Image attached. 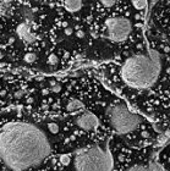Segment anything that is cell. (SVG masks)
I'll return each instance as SVG.
<instances>
[{
    "mask_svg": "<svg viewBox=\"0 0 170 171\" xmlns=\"http://www.w3.org/2000/svg\"><path fill=\"white\" fill-rule=\"evenodd\" d=\"M3 58V54H0V59H1Z\"/></svg>",
    "mask_w": 170,
    "mask_h": 171,
    "instance_id": "obj_23",
    "label": "cell"
},
{
    "mask_svg": "<svg viewBox=\"0 0 170 171\" xmlns=\"http://www.w3.org/2000/svg\"><path fill=\"white\" fill-rule=\"evenodd\" d=\"M63 5L69 12H77L82 9L83 3L80 1V0H68V1H64Z\"/></svg>",
    "mask_w": 170,
    "mask_h": 171,
    "instance_id": "obj_9",
    "label": "cell"
},
{
    "mask_svg": "<svg viewBox=\"0 0 170 171\" xmlns=\"http://www.w3.org/2000/svg\"><path fill=\"white\" fill-rule=\"evenodd\" d=\"M72 32H74V29L71 28V27H66L65 31H64V33H65L66 35H71V34H72Z\"/></svg>",
    "mask_w": 170,
    "mask_h": 171,
    "instance_id": "obj_21",
    "label": "cell"
},
{
    "mask_svg": "<svg viewBox=\"0 0 170 171\" xmlns=\"http://www.w3.org/2000/svg\"><path fill=\"white\" fill-rule=\"evenodd\" d=\"M125 171H165V169L157 161H151L147 165H133Z\"/></svg>",
    "mask_w": 170,
    "mask_h": 171,
    "instance_id": "obj_8",
    "label": "cell"
},
{
    "mask_svg": "<svg viewBox=\"0 0 170 171\" xmlns=\"http://www.w3.org/2000/svg\"><path fill=\"white\" fill-rule=\"evenodd\" d=\"M132 5H133V6H135L137 10H143V9L147 7L148 3L146 1V0H133Z\"/></svg>",
    "mask_w": 170,
    "mask_h": 171,
    "instance_id": "obj_13",
    "label": "cell"
},
{
    "mask_svg": "<svg viewBox=\"0 0 170 171\" xmlns=\"http://www.w3.org/2000/svg\"><path fill=\"white\" fill-rule=\"evenodd\" d=\"M100 4L105 7H111L116 4V1H114V0H103V1H100Z\"/></svg>",
    "mask_w": 170,
    "mask_h": 171,
    "instance_id": "obj_17",
    "label": "cell"
},
{
    "mask_svg": "<svg viewBox=\"0 0 170 171\" xmlns=\"http://www.w3.org/2000/svg\"><path fill=\"white\" fill-rule=\"evenodd\" d=\"M59 160H60L61 165H65V166H66V165H69V164H70L71 158H70V155H68V154H63V155H60Z\"/></svg>",
    "mask_w": 170,
    "mask_h": 171,
    "instance_id": "obj_14",
    "label": "cell"
},
{
    "mask_svg": "<svg viewBox=\"0 0 170 171\" xmlns=\"http://www.w3.org/2000/svg\"><path fill=\"white\" fill-rule=\"evenodd\" d=\"M22 16H23V18L26 20V21H28V22H31V21H33V12H32V10L31 9H28V7H25V9H22ZM27 22V23H28Z\"/></svg>",
    "mask_w": 170,
    "mask_h": 171,
    "instance_id": "obj_12",
    "label": "cell"
},
{
    "mask_svg": "<svg viewBox=\"0 0 170 171\" xmlns=\"http://www.w3.org/2000/svg\"><path fill=\"white\" fill-rule=\"evenodd\" d=\"M16 32L18 34V37L22 40H25L27 44H32L37 40V35H36L32 31H31V27L27 22H22L17 26Z\"/></svg>",
    "mask_w": 170,
    "mask_h": 171,
    "instance_id": "obj_7",
    "label": "cell"
},
{
    "mask_svg": "<svg viewBox=\"0 0 170 171\" xmlns=\"http://www.w3.org/2000/svg\"><path fill=\"white\" fill-rule=\"evenodd\" d=\"M36 59H37V56H36L34 53H28V54L25 55V61H26V63H28V64L34 63Z\"/></svg>",
    "mask_w": 170,
    "mask_h": 171,
    "instance_id": "obj_15",
    "label": "cell"
},
{
    "mask_svg": "<svg viewBox=\"0 0 170 171\" xmlns=\"http://www.w3.org/2000/svg\"><path fill=\"white\" fill-rule=\"evenodd\" d=\"M76 125L85 131H91V129H94L99 126V120L94 114L86 111L76 119Z\"/></svg>",
    "mask_w": 170,
    "mask_h": 171,
    "instance_id": "obj_6",
    "label": "cell"
},
{
    "mask_svg": "<svg viewBox=\"0 0 170 171\" xmlns=\"http://www.w3.org/2000/svg\"><path fill=\"white\" fill-rule=\"evenodd\" d=\"M10 7H11V3L10 1H0V15L8 16L10 12Z\"/></svg>",
    "mask_w": 170,
    "mask_h": 171,
    "instance_id": "obj_11",
    "label": "cell"
},
{
    "mask_svg": "<svg viewBox=\"0 0 170 171\" xmlns=\"http://www.w3.org/2000/svg\"><path fill=\"white\" fill-rule=\"evenodd\" d=\"M110 126L117 134L130 133L138 127L142 122V117L133 114L125 104L114 103L107 109Z\"/></svg>",
    "mask_w": 170,
    "mask_h": 171,
    "instance_id": "obj_4",
    "label": "cell"
},
{
    "mask_svg": "<svg viewBox=\"0 0 170 171\" xmlns=\"http://www.w3.org/2000/svg\"><path fill=\"white\" fill-rule=\"evenodd\" d=\"M163 67V56L148 48L146 53L130 56L121 66V78L126 86L135 89H147L158 81Z\"/></svg>",
    "mask_w": 170,
    "mask_h": 171,
    "instance_id": "obj_2",
    "label": "cell"
},
{
    "mask_svg": "<svg viewBox=\"0 0 170 171\" xmlns=\"http://www.w3.org/2000/svg\"><path fill=\"white\" fill-rule=\"evenodd\" d=\"M74 164L75 171H113L114 159L109 149V141L103 147L93 146L80 150Z\"/></svg>",
    "mask_w": 170,
    "mask_h": 171,
    "instance_id": "obj_3",
    "label": "cell"
},
{
    "mask_svg": "<svg viewBox=\"0 0 170 171\" xmlns=\"http://www.w3.org/2000/svg\"><path fill=\"white\" fill-rule=\"evenodd\" d=\"M51 91L55 92V93H58V92L61 91V86H60V84H54L53 88H51Z\"/></svg>",
    "mask_w": 170,
    "mask_h": 171,
    "instance_id": "obj_20",
    "label": "cell"
},
{
    "mask_svg": "<svg viewBox=\"0 0 170 171\" xmlns=\"http://www.w3.org/2000/svg\"><path fill=\"white\" fill-rule=\"evenodd\" d=\"M107 38L115 43L126 40L132 31V25L130 20L125 17H111L105 21Z\"/></svg>",
    "mask_w": 170,
    "mask_h": 171,
    "instance_id": "obj_5",
    "label": "cell"
},
{
    "mask_svg": "<svg viewBox=\"0 0 170 171\" xmlns=\"http://www.w3.org/2000/svg\"><path fill=\"white\" fill-rule=\"evenodd\" d=\"M48 128H49V131H50L51 133H54V134L59 132V126L56 125V123H53V122L48 123Z\"/></svg>",
    "mask_w": 170,
    "mask_h": 171,
    "instance_id": "obj_16",
    "label": "cell"
},
{
    "mask_svg": "<svg viewBox=\"0 0 170 171\" xmlns=\"http://www.w3.org/2000/svg\"><path fill=\"white\" fill-rule=\"evenodd\" d=\"M81 109H83V103L81 100H77V99H72L68 103V105H66V110L69 112H74V111H77V110H81Z\"/></svg>",
    "mask_w": 170,
    "mask_h": 171,
    "instance_id": "obj_10",
    "label": "cell"
},
{
    "mask_svg": "<svg viewBox=\"0 0 170 171\" xmlns=\"http://www.w3.org/2000/svg\"><path fill=\"white\" fill-rule=\"evenodd\" d=\"M48 63L50 65H56V64H58V58H56L55 55H50L48 58Z\"/></svg>",
    "mask_w": 170,
    "mask_h": 171,
    "instance_id": "obj_18",
    "label": "cell"
},
{
    "mask_svg": "<svg viewBox=\"0 0 170 171\" xmlns=\"http://www.w3.org/2000/svg\"><path fill=\"white\" fill-rule=\"evenodd\" d=\"M50 154V142L42 128L28 122H11L0 131V161L11 171L42 165Z\"/></svg>",
    "mask_w": 170,
    "mask_h": 171,
    "instance_id": "obj_1",
    "label": "cell"
},
{
    "mask_svg": "<svg viewBox=\"0 0 170 171\" xmlns=\"http://www.w3.org/2000/svg\"><path fill=\"white\" fill-rule=\"evenodd\" d=\"M23 95H25V91H22V89H20L15 93V98H22Z\"/></svg>",
    "mask_w": 170,
    "mask_h": 171,
    "instance_id": "obj_19",
    "label": "cell"
},
{
    "mask_svg": "<svg viewBox=\"0 0 170 171\" xmlns=\"http://www.w3.org/2000/svg\"><path fill=\"white\" fill-rule=\"evenodd\" d=\"M76 35L79 38H85V35H86V33L83 32V31H77V33H76Z\"/></svg>",
    "mask_w": 170,
    "mask_h": 171,
    "instance_id": "obj_22",
    "label": "cell"
}]
</instances>
